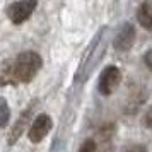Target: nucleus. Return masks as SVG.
<instances>
[{
    "label": "nucleus",
    "mask_w": 152,
    "mask_h": 152,
    "mask_svg": "<svg viewBox=\"0 0 152 152\" xmlns=\"http://www.w3.org/2000/svg\"><path fill=\"white\" fill-rule=\"evenodd\" d=\"M106 48H108V28L104 26V28H101L97 31L94 39L91 41L89 48L86 50V55H84L82 62L79 65V70H77V74H75L77 84H84L91 77L94 69L103 60L104 53H106Z\"/></svg>",
    "instance_id": "f257e3e1"
},
{
    "label": "nucleus",
    "mask_w": 152,
    "mask_h": 152,
    "mask_svg": "<svg viewBox=\"0 0 152 152\" xmlns=\"http://www.w3.org/2000/svg\"><path fill=\"white\" fill-rule=\"evenodd\" d=\"M41 65H43V58L36 51H22L21 55H17V58L12 63L10 77L15 79L17 82L28 84L36 77V74L41 69Z\"/></svg>",
    "instance_id": "f03ea898"
},
{
    "label": "nucleus",
    "mask_w": 152,
    "mask_h": 152,
    "mask_svg": "<svg viewBox=\"0 0 152 152\" xmlns=\"http://www.w3.org/2000/svg\"><path fill=\"white\" fill-rule=\"evenodd\" d=\"M120 82H121V70L118 69L116 65H108L99 75L97 89L103 96H111L118 89Z\"/></svg>",
    "instance_id": "7ed1b4c3"
},
{
    "label": "nucleus",
    "mask_w": 152,
    "mask_h": 152,
    "mask_svg": "<svg viewBox=\"0 0 152 152\" xmlns=\"http://www.w3.org/2000/svg\"><path fill=\"white\" fill-rule=\"evenodd\" d=\"M36 5H38L36 0H17V2L10 4L7 7V17L12 21V24L19 26L31 17Z\"/></svg>",
    "instance_id": "20e7f679"
},
{
    "label": "nucleus",
    "mask_w": 152,
    "mask_h": 152,
    "mask_svg": "<svg viewBox=\"0 0 152 152\" xmlns=\"http://www.w3.org/2000/svg\"><path fill=\"white\" fill-rule=\"evenodd\" d=\"M135 38H137V31H135V26L132 22H125L121 28L118 29L116 36L113 39V46L116 51H128V50L133 46L135 43Z\"/></svg>",
    "instance_id": "39448f33"
},
{
    "label": "nucleus",
    "mask_w": 152,
    "mask_h": 152,
    "mask_svg": "<svg viewBox=\"0 0 152 152\" xmlns=\"http://www.w3.org/2000/svg\"><path fill=\"white\" fill-rule=\"evenodd\" d=\"M53 126V120L48 116V115H39V116L34 118V121L31 123V128L28 132V137L33 144H39L43 138L46 137Z\"/></svg>",
    "instance_id": "423d86ee"
},
{
    "label": "nucleus",
    "mask_w": 152,
    "mask_h": 152,
    "mask_svg": "<svg viewBox=\"0 0 152 152\" xmlns=\"http://www.w3.org/2000/svg\"><path fill=\"white\" fill-rule=\"evenodd\" d=\"M29 116H31V110H28L26 113H22L21 118L15 121L14 128H12V130H10V133H9V140H7V144H9V145L15 144V142L19 140V137H21L22 133H24V126H26V121L29 120Z\"/></svg>",
    "instance_id": "0eeeda50"
},
{
    "label": "nucleus",
    "mask_w": 152,
    "mask_h": 152,
    "mask_svg": "<svg viewBox=\"0 0 152 152\" xmlns=\"http://www.w3.org/2000/svg\"><path fill=\"white\" fill-rule=\"evenodd\" d=\"M137 19L145 29H152V4L151 2H144L138 7Z\"/></svg>",
    "instance_id": "6e6552de"
},
{
    "label": "nucleus",
    "mask_w": 152,
    "mask_h": 152,
    "mask_svg": "<svg viewBox=\"0 0 152 152\" xmlns=\"http://www.w3.org/2000/svg\"><path fill=\"white\" fill-rule=\"evenodd\" d=\"M9 120H10V108L4 97H0V128L7 126Z\"/></svg>",
    "instance_id": "1a4fd4ad"
},
{
    "label": "nucleus",
    "mask_w": 152,
    "mask_h": 152,
    "mask_svg": "<svg viewBox=\"0 0 152 152\" xmlns=\"http://www.w3.org/2000/svg\"><path fill=\"white\" fill-rule=\"evenodd\" d=\"M79 152H96V142L94 140H86L82 145H80V149H79Z\"/></svg>",
    "instance_id": "9d476101"
},
{
    "label": "nucleus",
    "mask_w": 152,
    "mask_h": 152,
    "mask_svg": "<svg viewBox=\"0 0 152 152\" xmlns=\"http://www.w3.org/2000/svg\"><path fill=\"white\" fill-rule=\"evenodd\" d=\"M144 63H145V67H147L149 70H152V48L144 55Z\"/></svg>",
    "instance_id": "9b49d317"
},
{
    "label": "nucleus",
    "mask_w": 152,
    "mask_h": 152,
    "mask_svg": "<svg viewBox=\"0 0 152 152\" xmlns=\"http://www.w3.org/2000/svg\"><path fill=\"white\" fill-rule=\"evenodd\" d=\"M144 123H145V126H147V128H151V130H152V106L149 108V111L145 113Z\"/></svg>",
    "instance_id": "f8f14e48"
},
{
    "label": "nucleus",
    "mask_w": 152,
    "mask_h": 152,
    "mask_svg": "<svg viewBox=\"0 0 152 152\" xmlns=\"http://www.w3.org/2000/svg\"><path fill=\"white\" fill-rule=\"evenodd\" d=\"M126 152H147V151H145L142 145H137V147H132V149H128Z\"/></svg>",
    "instance_id": "ddd939ff"
}]
</instances>
